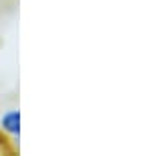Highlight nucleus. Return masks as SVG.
Returning <instances> with one entry per match:
<instances>
[{
	"label": "nucleus",
	"instance_id": "obj_2",
	"mask_svg": "<svg viewBox=\"0 0 150 156\" xmlns=\"http://www.w3.org/2000/svg\"><path fill=\"white\" fill-rule=\"evenodd\" d=\"M2 152H13V149H9V147L6 145V140L0 138V154H2Z\"/></svg>",
	"mask_w": 150,
	"mask_h": 156
},
{
	"label": "nucleus",
	"instance_id": "obj_1",
	"mask_svg": "<svg viewBox=\"0 0 150 156\" xmlns=\"http://www.w3.org/2000/svg\"><path fill=\"white\" fill-rule=\"evenodd\" d=\"M0 130L9 138V141H19L20 140V110L19 108H9L0 116Z\"/></svg>",
	"mask_w": 150,
	"mask_h": 156
}]
</instances>
